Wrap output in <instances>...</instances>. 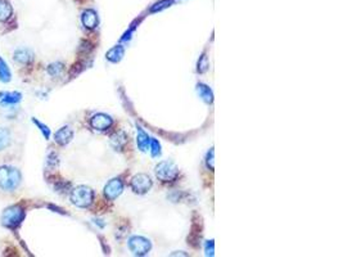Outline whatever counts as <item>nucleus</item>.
<instances>
[{
	"instance_id": "8",
	"label": "nucleus",
	"mask_w": 343,
	"mask_h": 257,
	"mask_svg": "<svg viewBox=\"0 0 343 257\" xmlns=\"http://www.w3.org/2000/svg\"><path fill=\"white\" fill-rule=\"evenodd\" d=\"M112 124L113 121L111 119V116L106 115V113H96L90 120L91 128H95V130H99V131H104V130L109 128L112 126Z\"/></svg>"
},
{
	"instance_id": "15",
	"label": "nucleus",
	"mask_w": 343,
	"mask_h": 257,
	"mask_svg": "<svg viewBox=\"0 0 343 257\" xmlns=\"http://www.w3.org/2000/svg\"><path fill=\"white\" fill-rule=\"evenodd\" d=\"M197 91H198L199 96H201L206 103H209L210 104V103L214 102V94H212V90L210 89L207 85H205V84H198V85H197Z\"/></svg>"
},
{
	"instance_id": "26",
	"label": "nucleus",
	"mask_w": 343,
	"mask_h": 257,
	"mask_svg": "<svg viewBox=\"0 0 343 257\" xmlns=\"http://www.w3.org/2000/svg\"><path fill=\"white\" fill-rule=\"evenodd\" d=\"M214 154H215L214 148H211V151L207 154V166H209L211 170H214Z\"/></svg>"
},
{
	"instance_id": "9",
	"label": "nucleus",
	"mask_w": 343,
	"mask_h": 257,
	"mask_svg": "<svg viewBox=\"0 0 343 257\" xmlns=\"http://www.w3.org/2000/svg\"><path fill=\"white\" fill-rule=\"evenodd\" d=\"M72 138H74V131H72V128H71L70 126H63V128H59L54 135L55 141H57L59 145L68 144V143L72 140Z\"/></svg>"
},
{
	"instance_id": "1",
	"label": "nucleus",
	"mask_w": 343,
	"mask_h": 257,
	"mask_svg": "<svg viewBox=\"0 0 343 257\" xmlns=\"http://www.w3.org/2000/svg\"><path fill=\"white\" fill-rule=\"evenodd\" d=\"M21 183V173L17 169L10 166L0 167V188L4 190H13Z\"/></svg>"
},
{
	"instance_id": "24",
	"label": "nucleus",
	"mask_w": 343,
	"mask_h": 257,
	"mask_svg": "<svg viewBox=\"0 0 343 257\" xmlns=\"http://www.w3.org/2000/svg\"><path fill=\"white\" fill-rule=\"evenodd\" d=\"M171 3H172L171 0H164V1L156 4L151 10L152 12H157V10H161V9H164V8H167V6H170Z\"/></svg>"
},
{
	"instance_id": "25",
	"label": "nucleus",
	"mask_w": 343,
	"mask_h": 257,
	"mask_svg": "<svg viewBox=\"0 0 343 257\" xmlns=\"http://www.w3.org/2000/svg\"><path fill=\"white\" fill-rule=\"evenodd\" d=\"M215 243L214 241H209L206 243V256H214V252H215V248H214Z\"/></svg>"
},
{
	"instance_id": "4",
	"label": "nucleus",
	"mask_w": 343,
	"mask_h": 257,
	"mask_svg": "<svg viewBox=\"0 0 343 257\" xmlns=\"http://www.w3.org/2000/svg\"><path fill=\"white\" fill-rule=\"evenodd\" d=\"M156 175L158 179L164 183H169V181H173L179 175V170H177L176 165L170 162V161H164L156 166Z\"/></svg>"
},
{
	"instance_id": "12",
	"label": "nucleus",
	"mask_w": 343,
	"mask_h": 257,
	"mask_svg": "<svg viewBox=\"0 0 343 257\" xmlns=\"http://www.w3.org/2000/svg\"><path fill=\"white\" fill-rule=\"evenodd\" d=\"M111 143H112V147L115 148L116 151H121L122 148L125 147V144L128 143V136L124 131L116 132L115 135L111 139Z\"/></svg>"
},
{
	"instance_id": "23",
	"label": "nucleus",
	"mask_w": 343,
	"mask_h": 257,
	"mask_svg": "<svg viewBox=\"0 0 343 257\" xmlns=\"http://www.w3.org/2000/svg\"><path fill=\"white\" fill-rule=\"evenodd\" d=\"M32 121H34V124H35L36 126H38L39 128H40V131L44 134V136H45V139H49V136H50V130L48 128V126H45L44 124H42L40 121H38L36 119H32Z\"/></svg>"
},
{
	"instance_id": "20",
	"label": "nucleus",
	"mask_w": 343,
	"mask_h": 257,
	"mask_svg": "<svg viewBox=\"0 0 343 257\" xmlns=\"http://www.w3.org/2000/svg\"><path fill=\"white\" fill-rule=\"evenodd\" d=\"M62 72H63V64L59 63V62H55V63H51L48 66V74L51 77H58Z\"/></svg>"
},
{
	"instance_id": "14",
	"label": "nucleus",
	"mask_w": 343,
	"mask_h": 257,
	"mask_svg": "<svg viewBox=\"0 0 343 257\" xmlns=\"http://www.w3.org/2000/svg\"><path fill=\"white\" fill-rule=\"evenodd\" d=\"M124 54H125V50H124V48H122L121 45H117V46H115V48H112L111 50L107 51V59L111 62H113V63H117V62H120L122 59V57H124Z\"/></svg>"
},
{
	"instance_id": "18",
	"label": "nucleus",
	"mask_w": 343,
	"mask_h": 257,
	"mask_svg": "<svg viewBox=\"0 0 343 257\" xmlns=\"http://www.w3.org/2000/svg\"><path fill=\"white\" fill-rule=\"evenodd\" d=\"M10 77H12V75H10L9 68L4 62V59L0 58V81L1 83H8V81H10Z\"/></svg>"
},
{
	"instance_id": "17",
	"label": "nucleus",
	"mask_w": 343,
	"mask_h": 257,
	"mask_svg": "<svg viewBox=\"0 0 343 257\" xmlns=\"http://www.w3.org/2000/svg\"><path fill=\"white\" fill-rule=\"evenodd\" d=\"M12 13V5L5 0H0V21H6L8 18H10Z\"/></svg>"
},
{
	"instance_id": "16",
	"label": "nucleus",
	"mask_w": 343,
	"mask_h": 257,
	"mask_svg": "<svg viewBox=\"0 0 343 257\" xmlns=\"http://www.w3.org/2000/svg\"><path fill=\"white\" fill-rule=\"evenodd\" d=\"M138 139H136V141H138V147L140 148V151L145 152L148 151V147H149V143H151V139H149V136H148V134H145L144 131H143V128H138Z\"/></svg>"
},
{
	"instance_id": "21",
	"label": "nucleus",
	"mask_w": 343,
	"mask_h": 257,
	"mask_svg": "<svg viewBox=\"0 0 343 257\" xmlns=\"http://www.w3.org/2000/svg\"><path fill=\"white\" fill-rule=\"evenodd\" d=\"M207 70H209V58L206 54H202V57L199 58L198 61V72L203 74Z\"/></svg>"
},
{
	"instance_id": "7",
	"label": "nucleus",
	"mask_w": 343,
	"mask_h": 257,
	"mask_svg": "<svg viewBox=\"0 0 343 257\" xmlns=\"http://www.w3.org/2000/svg\"><path fill=\"white\" fill-rule=\"evenodd\" d=\"M124 190V183L121 181V179H112L111 181L107 183V185L104 186V196L106 198H108L109 201H113L117 197L120 196Z\"/></svg>"
},
{
	"instance_id": "13",
	"label": "nucleus",
	"mask_w": 343,
	"mask_h": 257,
	"mask_svg": "<svg viewBox=\"0 0 343 257\" xmlns=\"http://www.w3.org/2000/svg\"><path fill=\"white\" fill-rule=\"evenodd\" d=\"M14 61L18 62V63L27 64L32 61V51L29 49H18L14 53Z\"/></svg>"
},
{
	"instance_id": "22",
	"label": "nucleus",
	"mask_w": 343,
	"mask_h": 257,
	"mask_svg": "<svg viewBox=\"0 0 343 257\" xmlns=\"http://www.w3.org/2000/svg\"><path fill=\"white\" fill-rule=\"evenodd\" d=\"M151 152H152V156L153 157H158L161 154V145L160 143H158V140H156V139H151Z\"/></svg>"
},
{
	"instance_id": "2",
	"label": "nucleus",
	"mask_w": 343,
	"mask_h": 257,
	"mask_svg": "<svg viewBox=\"0 0 343 257\" xmlns=\"http://www.w3.org/2000/svg\"><path fill=\"white\" fill-rule=\"evenodd\" d=\"M94 192L91 188L85 185H80L75 188L71 193V201L77 207H87L93 203Z\"/></svg>"
},
{
	"instance_id": "6",
	"label": "nucleus",
	"mask_w": 343,
	"mask_h": 257,
	"mask_svg": "<svg viewBox=\"0 0 343 257\" xmlns=\"http://www.w3.org/2000/svg\"><path fill=\"white\" fill-rule=\"evenodd\" d=\"M131 188L135 193L138 194H145L149 192L152 188L151 177L145 175V173H138L131 179Z\"/></svg>"
},
{
	"instance_id": "19",
	"label": "nucleus",
	"mask_w": 343,
	"mask_h": 257,
	"mask_svg": "<svg viewBox=\"0 0 343 257\" xmlns=\"http://www.w3.org/2000/svg\"><path fill=\"white\" fill-rule=\"evenodd\" d=\"M10 144V132L6 128H0V151Z\"/></svg>"
},
{
	"instance_id": "10",
	"label": "nucleus",
	"mask_w": 343,
	"mask_h": 257,
	"mask_svg": "<svg viewBox=\"0 0 343 257\" xmlns=\"http://www.w3.org/2000/svg\"><path fill=\"white\" fill-rule=\"evenodd\" d=\"M81 21H83V25L89 30L95 29L98 26V14H96L95 10L93 9H86L84 10L83 16H81Z\"/></svg>"
},
{
	"instance_id": "5",
	"label": "nucleus",
	"mask_w": 343,
	"mask_h": 257,
	"mask_svg": "<svg viewBox=\"0 0 343 257\" xmlns=\"http://www.w3.org/2000/svg\"><path fill=\"white\" fill-rule=\"evenodd\" d=\"M151 242L144 237L135 235V237H131L129 239V248L136 256H144V255H147L151 251Z\"/></svg>"
},
{
	"instance_id": "11",
	"label": "nucleus",
	"mask_w": 343,
	"mask_h": 257,
	"mask_svg": "<svg viewBox=\"0 0 343 257\" xmlns=\"http://www.w3.org/2000/svg\"><path fill=\"white\" fill-rule=\"evenodd\" d=\"M22 95L17 91H1L0 93V104L1 106H10V104H16V103L21 102Z\"/></svg>"
},
{
	"instance_id": "3",
	"label": "nucleus",
	"mask_w": 343,
	"mask_h": 257,
	"mask_svg": "<svg viewBox=\"0 0 343 257\" xmlns=\"http://www.w3.org/2000/svg\"><path fill=\"white\" fill-rule=\"evenodd\" d=\"M25 217V212L19 206H12L8 207L1 215V224L6 228H16L22 222Z\"/></svg>"
}]
</instances>
